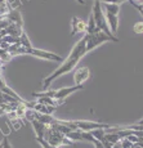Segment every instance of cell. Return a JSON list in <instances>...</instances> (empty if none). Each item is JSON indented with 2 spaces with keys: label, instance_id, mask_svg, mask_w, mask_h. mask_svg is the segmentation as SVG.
Listing matches in <instances>:
<instances>
[{
  "label": "cell",
  "instance_id": "obj_34",
  "mask_svg": "<svg viewBox=\"0 0 143 148\" xmlns=\"http://www.w3.org/2000/svg\"><path fill=\"white\" fill-rule=\"evenodd\" d=\"M0 41H1V40H0Z\"/></svg>",
  "mask_w": 143,
  "mask_h": 148
},
{
  "label": "cell",
  "instance_id": "obj_23",
  "mask_svg": "<svg viewBox=\"0 0 143 148\" xmlns=\"http://www.w3.org/2000/svg\"><path fill=\"white\" fill-rule=\"evenodd\" d=\"M120 144H121V148H131L133 147V143H130L126 138L120 139Z\"/></svg>",
  "mask_w": 143,
  "mask_h": 148
},
{
  "label": "cell",
  "instance_id": "obj_27",
  "mask_svg": "<svg viewBox=\"0 0 143 148\" xmlns=\"http://www.w3.org/2000/svg\"><path fill=\"white\" fill-rule=\"evenodd\" d=\"M3 115H5V111H4V108L0 106V116H3Z\"/></svg>",
  "mask_w": 143,
  "mask_h": 148
},
{
  "label": "cell",
  "instance_id": "obj_5",
  "mask_svg": "<svg viewBox=\"0 0 143 148\" xmlns=\"http://www.w3.org/2000/svg\"><path fill=\"white\" fill-rule=\"evenodd\" d=\"M76 129L82 130V132H90L94 129H108L111 127L108 124H102V122H94V121H87V120H75L72 121Z\"/></svg>",
  "mask_w": 143,
  "mask_h": 148
},
{
  "label": "cell",
  "instance_id": "obj_21",
  "mask_svg": "<svg viewBox=\"0 0 143 148\" xmlns=\"http://www.w3.org/2000/svg\"><path fill=\"white\" fill-rule=\"evenodd\" d=\"M25 119H26L27 121H32L34 119H35V111L32 110V108H30V110L26 111V115H25Z\"/></svg>",
  "mask_w": 143,
  "mask_h": 148
},
{
  "label": "cell",
  "instance_id": "obj_4",
  "mask_svg": "<svg viewBox=\"0 0 143 148\" xmlns=\"http://www.w3.org/2000/svg\"><path fill=\"white\" fill-rule=\"evenodd\" d=\"M94 17V21H96V26L99 31H103L104 34L107 35H112L110 31V27L107 25V21H106V17L103 13V9H102V5L99 0H94V4H93V12H91ZM115 36V35H113Z\"/></svg>",
  "mask_w": 143,
  "mask_h": 148
},
{
  "label": "cell",
  "instance_id": "obj_9",
  "mask_svg": "<svg viewBox=\"0 0 143 148\" xmlns=\"http://www.w3.org/2000/svg\"><path fill=\"white\" fill-rule=\"evenodd\" d=\"M104 17H106V21H107V25L110 27V31L112 35H116L117 32V28H119V17L115 16V14H111L107 12H103Z\"/></svg>",
  "mask_w": 143,
  "mask_h": 148
},
{
  "label": "cell",
  "instance_id": "obj_28",
  "mask_svg": "<svg viewBox=\"0 0 143 148\" xmlns=\"http://www.w3.org/2000/svg\"><path fill=\"white\" fill-rule=\"evenodd\" d=\"M76 1H78L79 4H81V5H84V4H85V1H84V0H76Z\"/></svg>",
  "mask_w": 143,
  "mask_h": 148
},
{
  "label": "cell",
  "instance_id": "obj_29",
  "mask_svg": "<svg viewBox=\"0 0 143 148\" xmlns=\"http://www.w3.org/2000/svg\"><path fill=\"white\" fill-rule=\"evenodd\" d=\"M1 4H7V0H0V5Z\"/></svg>",
  "mask_w": 143,
  "mask_h": 148
},
{
  "label": "cell",
  "instance_id": "obj_6",
  "mask_svg": "<svg viewBox=\"0 0 143 148\" xmlns=\"http://www.w3.org/2000/svg\"><path fill=\"white\" fill-rule=\"evenodd\" d=\"M27 54H31L34 57H38L41 59H48V61H53V62H62L63 58L61 56L52 52H47V50H41V49H35V48H28L26 49Z\"/></svg>",
  "mask_w": 143,
  "mask_h": 148
},
{
  "label": "cell",
  "instance_id": "obj_14",
  "mask_svg": "<svg viewBox=\"0 0 143 148\" xmlns=\"http://www.w3.org/2000/svg\"><path fill=\"white\" fill-rule=\"evenodd\" d=\"M102 5V9H103V12H107V13H111V14H115L117 16L120 12V5L117 4H111V3H103Z\"/></svg>",
  "mask_w": 143,
  "mask_h": 148
},
{
  "label": "cell",
  "instance_id": "obj_13",
  "mask_svg": "<svg viewBox=\"0 0 143 148\" xmlns=\"http://www.w3.org/2000/svg\"><path fill=\"white\" fill-rule=\"evenodd\" d=\"M5 18H7L10 23H14V25H17V26L22 27V17L17 10H12L10 13H8V16L5 17Z\"/></svg>",
  "mask_w": 143,
  "mask_h": 148
},
{
  "label": "cell",
  "instance_id": "obj_22",
  "mask_svg": "<svg viewBox=\"0 0 143 148\" xmlns=\"http://www.w3.org/2000/svg\"><path fill=\"white\" fill-rule=\"evenodd\" d=\"M133 31L135 34H143V22H137V23H134Z\"/></svg>",
  "mask_w": 143,
  "mask_h": 148
},
{
  "label": "cell",
  "instance_id": "obj_30",
  "mask_svg": "<svg viewBox=\"0 0 143 148\" xmlns=\"http://www.w3.org/2000/svg\"><path fill=\"white\" fill-rule=\"evenodd\" d=\"M137 124H139V125H143V119H142V120H139L138 122H137Z\"/></svg>",
  "mask_w": 143,
  "mask_h": 148
},
{
  "label": "cell",
  "instance_id": "obj_32",
  "mask_svg": "<svg viewBox=\"0 0 143 148\" xmlns=\"http://www.w3.org/2000/svg\"><path fill=\"white\" fill-rule=\"evenodd\" d=\"M0 148H3V147H1V143H0Z\"/></svg>",
  "mask_w": 143,
  "mask_h": 148
},
{
  "label": "cell",
  "instance_id": "obj_18",
  "mask_svg": "<svg viewBox=\"0 0 143 148\" xmlns=\"http://www.w3.org/2000/svg\"><path fill=\"white\" fill-rule=\"evenodd\" d=\"M104 139L108 142V143H111L113 146V144H116V143H119L120 142V136L117 135V133H106V135H104Z\"/></svg>",
  "mask_w": 143,
  "mask_h": 148
},
{
  "label": "cell",
  "instance_id": "obj_24",
  "mask_svg": "<svg viewBox=\"0 0 143 148\" xmlns=\"http://www.w3.org/2000/svg\"><path fill=\"white\" fill-rule=\"evenodd\" d=\"M1 147H3V148H13V147H12V144H10V142H9V139H8L5 135H3Z\"/></svg>",
  "mask_w": 143,
  "mask_h": 148
},
{
  "label": "cell",
  "instance_id": "obj_33",
  "mask_svg": "<svg viewBox=\"0 0 143 148\" xmlns=\"http://www.w3.org/2000/svg\"><path fill=\"white\" fill-rule=\"evenodd\" d=\"M99 1H101V0H99Z\"/></svg>",
  "mask_w": 143,
  "mask_h": 148
},
{
  "label": "cell",
  "instance_id": "obj_15",
  "mask_svg": "<svg viewBox=\"0 0 143 148\" xmlns=\"http://www.w3.org/2000/svg\"><path fill=\"white\" fill-rule=\"evenodd\" d=\"M26 111H27V106L25 103H18L16 107V110H14V113H16V116L18 119H25V115H26Z\"/></svg>",
  "mask_w": 143,
  "mask_h": 148
},
{
  "label": "cell",
  "instance_id": "obj_31",
  "mask_svg": "<svg viewBox=\"0 0 143 148\" xmlns=\"http://www.w3.org/2000/svg\"><path fill=\"white\" fill-rule=\"evenodd\" d=\"M133 1H142V0H133Z\"/></svg>",
  "mask_w": 143,
  "mask_h": 148
},
{
  "label": "cell",
  "instance_id": "obj_1",
  "mask_svg": "<svg viewBox=\"0 0 143 148\" xmlns=\"http://www.w3.org/2000/svg\"><path fill=\"white\" fill-rule=\"evenodd\" d=\"M85 54H87V50H85V36H82V38L74 45L71 53L68 54L67 58L62 61L59 67L57 68L53 73H50L48 77H45L44 80H43V90H44V92L48 90L50 84H52L57 77H59V76L65 75V73L70 72L71 70H74V68L76 67V64L80 62V59H81Z\"/></svg>",
  "mask_w": 143,
  "mask_h": 148
},
{
  "label": "cell",
  "instance_id": "obj_19",
  "mask_svg": "<svg viewBox=\"0 0 143 148\" xmlns=\"http://www.w3.org/2000/svg\"><path fill=\"white\" fill-rule=\"evenodd\" d=\"M19 44H21V47H23V48H26V49H28V48H32V45H31V42L30 40H28V38H27V35L22 31V34L19 35Z\"/></svg>",
  "mask_w": 143,
  "mask_h": 148
},
{
  "label": "cell",
  "instance_id": "obj_26",
  "mask_svg": "<svg viewBox=\"0 0 143 148\" xmlns=\"http://www.w3.org/2000/svg\"><path fill=\"white\" fill-rule=\"evenodd\" d=\"M93 144L96 146V148H104L103 143H102L101 140H97V139H94V140H93Z\"/></svg>",
  "mask_w": 143,
  "mask_h": 148
},
{
  "label": "cell",
  "instance_id": "obj_2",
  "mask_svg": "<svg viewBox=\"0 0 143 148\" xmlns=\"http://www.w3.org/2000/svg\"><path fill=\"white\" fill-rule=\"evenodd\" d=\"M84 36H85V50H87V53L106 41H115V42L119 41V39L116 36L107 35L103 31H97V32H93V34H85Z\"/></svg>",
  "mask_w": 143,
  "mask_h": 148
},
{
  "label": "cell",
  "instance_id": "obj_7",
  "mask_svg": "<svg viewBox=\"0 0 143 148\" xmlns=\"http://www.w3.org/2000/svg\"><path fill=\"white\" fill-rule=\"evenodd\" d=\"M82 88H84L82 85H75V86H67V88H61L58 90H54L53 99H56V101H65V98L74 94L78 90H81Z\"/></svg>",
  "mask_w": 143,
  "mask_h": 148
},
{
  "label": "cell",
  "instance_id": "obj_12",
  "mask_svg": "<svg viewBox=\"0 0 143 148\" xmlns=\"http://www.w3.org/2000/svg\"><path fill=\"white\" fill-rule=\"evenodd\" d=\"M31 125H32L34 130H35V134H36V138H44V134L45 132H47V125L43 124V122L38 121L36 119H34L32 121H31Z\"/></svg>",
  "mask_w": 143,
  "mask_h": 148
},
{
  "label": "cell",
  "instance_id": "obj_16",
  "mask_svg": "<svg viewBox=\"0 0 143 148\" xmlns=\"http://www.w3.org/2000/svg\"><path fill=\"white\" fill-rule=\"evenodd\" d=\"M81 132L82 130H71L70 133H67L66 136H67L70 140L75 142V140H82V136H81Z\"/></svg>",
  "mask_w": 143,
  "mask_h": 148
},
{
  "label": "cell",
  "instance_id": "obj_10",
  "mask_svg": "<svg viewBox=\"0 0 143 148\" xmlns=\"http://www.w3.org/2000/svg\"><path fill=\"white\" fill-rule=\"evenodd\" d=\"M32 110L36 111V112H39V113H43V115H52L54 111L57 110V107L48 106V104H41V103H38V102H34Z\"/></svg>",
  "mask_w": 143,
  "mask_h": 148
},
{
  "label": "cell",
  "instance_id": "obj_8",
  "mask_svg": "<svg viewBox=\"0 0 143 148\" xmlns=\"http://www.w3.org/2000/svg\"><path fill=\"white\" fill-rule=\"evenodd\" d=\"M90 76V70L88 67H78L74 73L75 85H82V82L87 81Z\"/></svg>",
  "mask_w": 143,
  "mask_h": 148
},
{
  "label": "cell",
  "instance_id": "obj_3",
  "mask_svg": "<svg viewBox=\"0 0 143 148\" xmlns=\"http://www.w3.org/2000/svg\"><path fill=\"white\" fill-rule=\"evenodd\" d=\"M45 140L48 142L49 144L52 146H56V147H59V146H72L74 142L70 140L65 134H62L61 132H58L57 129H54L53 126H48L47 127V132L44 134V138Z\"/></svg>",
  "mask_w": 143,
  "mask_h": 148
},
{
  "label": "cell",
  "instance_id": "obj_35",
  "mask_svg": "<svg viewBox=\"0 0 143 148\" xmlns=\"http://www.w3.org/2000/svg\"><path fill=\"white\" fill-rule=\"evenodd\" d=\"M0 93H1V92H0Z\"/></svg>",
  "mask_w": 143,
  "mask_h": 148
},
{
  "label": "cell",
  "instance_id": "obj_25",
  "mask_svg": "<svg viewBox=\"0 0 143 148\" xmlns=\"http://www.w3.org/2000/svg\"><path fill=\"white\" fill-rule=\"evenodd\" d=\"M104 3H111V4H117V5H120L121 3H125V1H128V0H103Z\"/></svg>",
  "mask_w": 143,
  "mask_h": 148
},
{
  "label": "cell",
  "instance_id": "obj_11",
  "mask_svg": "<svg viewBox=\"0 0 143 148\" xmlns=\"http://www.w3.org/2000/svg\"><path fill=\"white\" fill-rule=\"evenodd\" d=\"M71 26H72V30H71V35H75V34H78V32H85L87 23H85L82 19L78 18V17H74Z\"/></svg>",
  "mask_w": 143,
  "mask_h": 148
},
{
  "label": "cell",
  "instance_id": "obj_17",
  "mask_svg": "<svg viewBox=\"0 0 143 148\" xmlns=\"http://www.w3.org/2000/svg\"><path fill=\"white\" fill-rule=\"evenodd\" d=\"M90 134L94 136V139L103 142L104 140V135H106V129H94V130H90Z\"/></svg>",
  "mask_w": 143,
  "mask_h": 148
},
{
  "label": "cell",
  "instance_id": "obj_20",
  "mask_svg": "<svg viewBox=\"0 0 143 148\" xmlns=\"http://www.w3.org/2000/svg\"><path fill=\"white\" fill-rule=\"evenodd\" d=\"M35 140L38 142V143L41 146V148H59V147H56V146H52V144H49L45 139L43 138H35Z\"/></svg>",
  "mask_w": 143,
  "mask_h": 148
}]
</instances>
